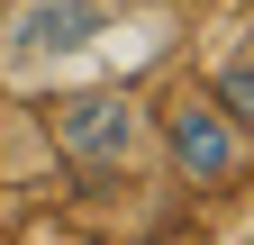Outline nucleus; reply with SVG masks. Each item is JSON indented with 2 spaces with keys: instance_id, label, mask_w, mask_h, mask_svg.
<instances>
[{
  "instance_id": "3",
  "label": "nucleus",
  "mask_w": 254,
  "mask_h": 245,
  "mask_svg": "<svg viewBox=\"0 0 254 245\" xmlns=\"http://www.w3.org/2000/svg\"><path fill=\"white\" fill-rule=\"evenodd\" d=\"M100 27H109L100 0H18L9 27H0V73H9V82H37L55 64H73V55H91Z\"/></svg>"
},
{
  "instance_id": "4",
  "label": "nucleus",
  "mask_w": 254,
  "mask_h": 245,
  "mask_svg": "<svg viewBox=\"0 0 254 245\" xmlns=\"http://www.w3.org/2000/svg\"><path fill=\"white\" fill-rule=\"evenodd\" d=\"M218 37H227V46H218V73H209V100L227 109V118H245V127H254V55H245V18H227Z\"/></svg>"
},
{
  "instance_id": "2",
  "label": "nucleus",
  "mask_w": 254,
  "mask_h": 245,
  "mask_svg": "<svg viewBox=\"0 0 254 245\" xmlns=\"http://www.w3.org/2000/svg\"><path fill=\"white\" fill-rule=\"evenodd\" d=\"M55 155L82 173H136V164H154V109L136 91H64L55 100Z\"/></svg>"
},
{
  "instance_id": "1",
  "label": "nucleus",
  "mask_w": 254,
  "mask_h": 245,
  "mask_svg": "<svg viewBox=\"0 0 254 245\" xmlns=\"http://www.w3.org/2000/svg\"><path fill=\"white\" fill-rule=\"evenodd\" d=\"M154 164H164L182 191H236L254 164V127L227 118L200 82H182L164 109H154Z\"/></svg>"
}]
</instances>
